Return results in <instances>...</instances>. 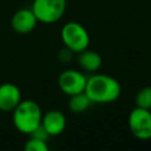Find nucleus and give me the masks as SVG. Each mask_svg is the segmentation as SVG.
<instances>
[{
	"instance_id": "obj_4",
	"label": "nucleus",
	"mask_w": 151,
	"mask_h": 151,
	"mask_svg": "<svg viewBox=\"0 0 151 151\" xmlns=\"http://www.w3.org/2000/svg\"><path fill=\"white\" fill-rule=\"evenodd\" d=\"M31 9L33 11L38 22L53 24L64 15L66 0H33Z\"/></svg>"
},
{
	"instance_id": "obj_10",
	"label": "nucleus",
	"mask_w": 151,
	"mask_h": 151,
	"mask_svg": "<svg viewBox=\"0 0 151 151\" xmlns=\"http://www.w3.org/2000/svg\"><path fill=\"white\" fill-rule=\"evenodd\" d=\"M77 61L80 65V67L87 72H96L100 68L101 66V57L98 52L92 51V50H84L78 53Z\"/></svg>"
},
{
	"instance_id": "obj_9",
	"label": "nucleus",
	"mask_w": 151,
	"mask_h": 151,
	"mask_svg": "<svg viewBox=\"0 0 151 151\" xmlns=\"http://www.w3.org/2000/svg\"><path fill=\"white\" fill-rule=\"evenodd\" d=\"M41 125L50 137H55L64 132L66 127V117L59 110H50L42 114Z\"/></svg>"
},
{
	"instance_id": "obj_11",
	"label": "nucleus",
	"mask_w": 151,
	"mask_h": 151,
	"mask_svg": "<svg viewBox=\"0 0 151 151\" xmlns=\"http://www.w3.org/2000/svg\"><path fill=\"white\" fill-rule=\"evenodd\" d=\"M93 103L91 101V99L87 97V94L84 92H79L76 94L70 96L67 106L68 110L73 113H81L84 111H86Z\"/></svg>"
},
{
	"instance_id": "obj_5",
	"label": "nucleus",
	"mask_w": 151,
	"mask_h": 151,
	"mask_svg": "<svg viewBox=\"0 0 151 151\" xmlns=\"http://www.w3.org/2000/svg\"><path fill=\"white\" fill-rule=\"evenodd\" d=\"M127 125L131 133L142 140L151 138V110L134 107L127 118Z\"/></svg>"
},
{
	"instance_id": "obj_7",
	"label": "nucleus",
	"mask_w": 151,
	"mask_h": 151,
	"mask_svg": "<svg viewBox=\"0 0 151 151\" xmlns=\"http://www.w3.org/2000/svg\"><path fill=\"white\" fill-rule=\"evenodd\" d=\"M37 24L38 20L31 8H21L17 11L11 19L12 28L20 34H27L32 32Z\"/></svg>"
},
{
	"instance_id": "obj_14",
	"label": "nucleus",
	"mask_w": 151,
	"mask_h": 151,
	"mask_svg": "<svg viewBox=\"0 0 151 151\" xmlns=\"http://www.w3.org/2000/svg\"><path fill=\"white\" fill-rule=\"evenodd\" d=\"M29 137H33V138H38V139H41V140H48V138H50V134L47 133V131L44 129V126L40 124V125H38L29 134H28Z\"/></svg>"
},
{
	"instance_id": "obj_1",
	"label": "nucleus",
	"mask_w": 151,
	"mask_h": 151,
	"mask_svg": "<svg viewBox=\"0 0 151 151\" xmlns=\"http://www.w3.org/2000/svg\"><path fill=\"white\" fill-rule=\"evenodd\" d=\"M122 87L119 81L107 74L96 73L87 77L85 93L94 104H109L117 100L120 96Z\"/></svg>"
},
{
	"instance_id": "obj_2",
	"label": "nucleus",
	"mask_w": 151,
	"mask_h": 151,
	"mask_svg": "<svg viewBox=\"0 0 151 151\" xmlns=\"http://www.w3.org/2000/svg\"><path fill=\"white\" fill-rule=\"evenodd\" d=\"M13 112V124L15 129L25 134H29L38 125L41 124L42 112L34 100H21Z\"/></svg>"
},
{
	"instance_id": "obj_6",
	"label": "nucleus",
	"mask_w": 151,
	"mask_h": 151,
	"mask_svg": "<svg viewBox=\"0 0 151 151\" xmlns=\"http://www.w3.org/2000/svg\"><path fill=\"white\" fill-rule=\"evenodd\" d=\"M87 77L77 70H65L58 77L59 88L68 97L85 91Z\"/></svg>"
},
{
	"instance_id": "obj_8",
	"label": "nucleus",
	"mask_w": 151,
	"mask_h": 151,
	"mask_svg": "<svg viewBox=\"0 0 151 151\" xmlns=\"http://www.w3.org/2000/svg\"><path fill=\"white\" fill-rule=\"evenodd\" d=\"M21 101L20 88L13 83L0 85V111L12 112Z\"/></svg>"
},
{
	"instance_id": "obj_3",
	"label": "nucleus",
	"mask_w": 151,
	"mask_h": 151,
	"mask_svg": "<svg viewBox=\"0 0 151 151\" xmlns=\"http://www.w3.org/2000/svg\"><path fill=\"white\" fill-rule=\"evenodd\" d=\"M61 40L73 53H79L90 46V34L87 29L77 21L66 22L61 28Z\"/></svg>"
},
{
	"instance_id": "obj_13",
	"label": "nucleus",
	"mask_w": 151,
	"mask_h": 151,
	"mask_svg": "<svg viewBox=\"0 0 151 151\" xmlns=\"http://www.w3.org/2000/svg\"><path fill=\"white\" fill-rule=\"evenodd\" d=\"M24 149L26 151H48V145L46 140L29 137V139L24 145Z\"/></svg>"
},
{
	"instance_id": "obj_12",
	"label": "nucleus",
	"mask_w": 151,
	"mask_h": 151,
	"mask_svg": "<svg viewBox=\"0 0 151 151\" xmlns=\"http://www.w3.org/2000/svg\"><path fill=\"white\" fill-rule=\"evenodd\" d=\"M134 103L137 107L151 110V86H144L140 88L136 94Z\"/></svg>"
}]
</instances>
